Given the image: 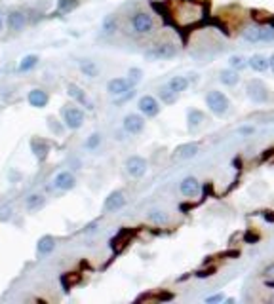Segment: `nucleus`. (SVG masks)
I'll use <instances>...</instances> for the list:
<instances>
[{
  "instance_id": "obj_15",
  "label": "nucleus",
  "mask_w": 274,
  "mask_h": 304,
  "mask_svg": "<svg viewBox=\"0 0 274 304\" xmlns=\"http://www.w3.org/2000/svg\"><path fill=\"white\" fill-rule=\"evenodd\" d=\"M27 101H29V105L34 107V109H44L46 105H48V101H50V97H48V93H46L44 89L34 87V89H31V91L27 93Z\"/></svg>"
},
{
  "instance_id": "obj_21",
  "label": "nucleus",
  "mask_w": 274,
  "mask_h": 304,
  "mask_svg": "<svg viewBox=\"0 0 274 304\" xmlns=\"http://www.w3.org/2000/svg\"><path fill=\"white\" fill-rule=\"evenodd\" d=\"M78 68H80V72H82L84 76H88V78L99 76V67H97L95 61H91V59H80V61H78Z\"/></svg>"
},
{
  "instance_id": "obj_22",
  "label": "nucleus",
  "mask_w": 274,
  "mask_h": 304,
  "mask_svg": "<svg viewBox=\"0 0 274 304\" xmlns=\"http://www.w3.org/2000/svg\"><path fill=\"white\" fill-rule=\"evenodd\" d=\"M202 122H204V112L198 109H192L188 110V114H187V128L190 131H194L196 128H200L202 126Z\"/></svg>"
},
{
  "instance_id": "obj_3",
  "label": "nucleus",
  "mask_w": 274,
  "mask_h": 304,
  "mask_svg": "<svg viewBox=\"0 0 274 304\" xmlns=\"http://www.w3.org/2000/svg\"><path fill=\"white\" fill-rule=\"evenodd\" d=\"M206 105H207V109L211 110L215 116H225L228 107H230V101H228V97L223 91L211 89V91H207V95H206Z\"/></svg>"
},
{
  "instance_id": "obj_24",
  "label": "nucleus",
  "mask_w": 274,
  "mask_h": 304,
  "mask_svg": "<svg viewBox=\"0 0 274 304\" xmlns=\"http://www.w3.org/2000/svg\"><path fill=\"white\" fill-rule=\"evenodd\" d=\"M219 80H221V84H225V86H236V84L240 82L238 70H234V68H223V70L219 72Z\"/></svg>"
},
{
  "instance_id": "obj_19",
  "label": "nucleus",
  "mask_w": 274,
  "mask_h": 304,
  "mask_svg": "<svg viewBox=\"0 0 274 304\" xmlns=\"http://www.w3.org/2000/svg\"><path fill=\"white\" fill-rule=\"evenodd\" d=\"M55 245H57V241L53 236H50V234H46L42 238L38 239V243H36V253L40 255V257H44V255H50L53 249H55Z\"/></svg>"
},
{
  "instance_id": "obj_34",
  "label": "nucleus",
  "mask_w": 274,
  "mask_h": 304,
  "mask_svg": "<svg viewBox=\"0 0 274 304\" xmlns=\"http://www.w3.org/2000/svg\"><path fill=\"white\" fill-rule=\"evenodd\" d=\"M221 301H223V295H213L206 299V303H221Z\"/></svg>"
},
{
  "instance_id": "obj_7",
  "label": "nucleus",
  "mask_w": 274,
  "mask_h": 304,
  "mask_svg": "<svg viewBox=\"0 0 274 304\" xmlns=\"http://www.w3.org/2000/svg\"><path fill=\"white\" fill-rule=\"evenodd\" d=\"M122 128H124L126 133H130V135L141 133L143 128H145V118H143V114H137V112L126 114L124 120H122Z\"/></svg>"
},
{
  "instance_id": "obj_20",
  "label": "nucleus",
  "mask_w": 274,
  "mask_h": 304,
  "mask_svg": "<svg viewBox=\"0 0 274 304\" xmlns=\"http://www.w3.org/2000/svg\"><path fill=\"white\" fill-rule=\"evenodd\" d=\"M248 67L255 72H265L269 68V57H265L263 53H255L248 59Z\"/></svg>"
},
{
  "instance_id": "obj_27",
  "label": "nucleus",
  "mask_w": 274,
  "mask_h": 304,
  "mask_svg": "<svg viewBox=\"0 0 274 304\" xmlns=\"http://www.w3.org/2000/svg\"><path fill=\"white\" fill-rule=\"evenodd\" d=\"M80 0H57V8H55V14H68L72 12L76 6H78Z\"/></svg>"
},
{
  "instance_id": "obj_32",
  "label": "nucleus",
  "mask_w": 274,
  "mask_h": 304,
  "mask_svg": "<svg viewBox=\"0 0 274 304\" xmlns=\"http://www.w3.org/2000/svg\"><path fill=\"white\" fill-rule=\"evenodd\" d=\"M149 219L153 220V222H166L168 220V215L164 213V211H151V215H149Z\"/></svg>"
},
{
  "instance_id": "obj_25",
  "label": "nucleus",
  "mask_w": 274,
  "mask_h": 304,
  "mask_svg": "<svg viewBox=\"0 0 274 304\" xmlns=\"http://www.w3.org/2000/svg\"><path fill=\"white\" fill-rule=\"evenodd\" d=\"M38 63H40V57H38L36 53H29V55H25L21 61H19L17 70H19V72H29V70H33Z\"/></svg>"
},
{
  "instance_id": "obj_31",
  "label": "nucleus",
  "mask_w": 274,
  "mask_h": 304,
  "mask_svg": "<svg viewBox=\"0 0 274 304\" xmlns=\"http://www.w3.org/2000/svg\"><path fill=\"white\" fill-rule=\"evenodd\" d=\"M99 143H101V135L99 133H91L90 137L86 139V149H97L99 147Z\"/></svg>"
},
{
  "instance_id": "obj_29",
  "label": "nucleus",
  "mask_w": 274,
  "mask_h": 304,
  "mask_svg": "<svg viewBox=\"0 0 274 304\" xmlns=\"http://www.w3.org/2000/svg\"><path fill=\"white\" fill-rule=\"evenodd\" d=\"M228 67L234 68V70H242V68L248 67V59H244L242 55H232V57L228 59Z\"/></svg>"
},
{
  "instance_id": "obj_13",
  "label": "nucleus",
  "mask_w": 274,
  "mask_h": 304,
  "mask_svg": "<svg viewBox=\"0 0 274 304\" xmlns=\"http://www.w3.org/2000/svg\"><path fill=\"white\" fill-rule=\"evenodd\" d=\"M67 93H68V97H70V99H74L78 105L86 107L88 110H93V103H91L90 99H88L86 91H84V89H82L80 86H76V84H68Z\"/></svg>"
},
{
  "instance_id": "obj_8",
  "label": "nucleus",
  "mask_w": 274,
  "mask_h": 304,
  "mask_svg": "<svg viewBox=\"0 0 274 304\" xmlns=\"http://www.w3.org/2000/svg\"><path fill=\"white\" fill-rule=\"evenodd\" d=\"M147 169H149V164H147V160L143 156H130L126 160V171H128V175H132L136 179L143 177L147 173Z\"/></svg>"
},
{
  "instance_id": "obj_16",
  "label": "nucleus",
  "mask_w": 274,
  "mask_h": 304,
  "mask_svg": "<svg viewBox=\"0 0 274 304\" xmlns=\"http://www.w3.org/2000/svg\"><path fill=\"white\" fill-rule=\"evenodd\" d=\"M179 190L185 198H194L200 194V183L196 177H185L179 185Z\"/></svg>"
},
{
  "instance_id": "obj_35",
  "label": "nucleus",
  "mask_w": 274,
  "mask_h": 304,
  "mask_svg": "<svg viewBox=\"0 0 274 304\" xmlns=\"http://www.w3.org/2000/svg\"><path fill=\"white\" fill-rule=\"evenodd\" d=\"M253 128H248V126H246V128H240V130H238V133H240V135H250V133H253Z\"/></svg>"
},
{
  "instance_id": "obj_28",
  "label": "nucleus",
  "mask_w": 274,
  "mask_h": 304,
  "mask_svg": "<svg viewBox=\"0 0 274 304\" xmlns=\"http://www.w3.org/2000/svg\"><path fill=\"white\" fill-rule=\"evenodd\" d=\"M177 93L175 91H171L170 87H166V86H162L160 87V99L164 101V103H168V105H171V103H175L177 101Z\"/></svg>"
},
{
  "instance_id": "obj_6",
  "label": "nucleus",
  "mask_w": 274,
  "mask_h": 304,
  "mask_svg": "<svg viewBox=\"0 0 274 304\" xmlns=\"http://www.w3.org/2000/svg\"><path fill=\"white\" fill-rule=\"evenodd\" d=\"M246 93H248V97L253 103H267L269 97H271L267 86L263 82H259V80H250L246 84Z\"/></svg>"
},
{
  "instance_id": "obj_11",
  "label": "nucleus",
  "mask_w": 274,
  "mask_h": 304,
  "mask_svg": "<svg viewBox=\"0 0 274 304\" xmlns=\"http://www.w3.org/2000/svg\"><path fill=\"white\" fill-rule=\"evenodd\" d=\"M6 25H8L10 31L19 33V31L25 29V25H27V16L23 14L21 10H10L8 16H6Z\"/></svg>"
},
{
  "instance_id": "obj_2",
  "label": "nucleus",
  "mask_w": 274,
  "mask_h": 304,
  "mask_svg": "<svg viewBox=\"0 0 274 304\" xmlns=\"http://www.w3.org/2000/svg\"><path fill=\"white\" fill-rule=\"evenodd\" d=\"M244 40L251 44H259V42H273L274 40V27H267V25H253L248 27L244 33H242Z\"/></svg>"
},
{
  "instance_id": "obj_37",
  "label": "nucleus",
  "mask_w": 274,
  "mask_h": 304,
  "mask_svg": "<svg viewBox=\"0 0 274 304\" xmlns=\"http://www.w3.org/2000/svg\"><path fill=\"white\" fill-rule=\"evenodd\" d=\"M265 274H267V276H274V266H271V268H269Z\"/></svg>"
},
{
  "instance_id": "obj_5",
  "label": "nucleus",
  "mask_w": 274,
  "mask_h": 304,
  "mask_svg": "<svg viewBox=\"0 0 274 304\" xmlns=\"http://www.w3.org/2000/svg\"><path fill=\"white\" fill-rule=\"evenodd\" d=\"M84 120H86V116H84V110L80 107H65L63 122L68 130H80L84 126Z\"/></svg>"
},
{
  "instance_id": "obj_18",
  "label": "nucleus",
  "mask_w": 274,
  "mask_h": 304,
  "mask_svg": "<svg viewBox=\"0 0 274 304\" xmlns=\"http://www.w3.org/2000/svg\"><path fill=\"white\" fill-rule=\"evenodd\" d=\"M200 151V145L198 143H185L181 147H177L173 156L179 158V160H188V158H194Z\"/></svg>"
},
{
  "instance_id": "obj_17",
  "label": "nucleus",
  "mask_w": 274,
  "mask_h": 304,
  "mask_svg": "<svg viewBox=\"0 0 274 304\" xmlns=\"http://www.w3.org/2000/svg\"><path fill=\"white\" fill-rule=\"evenodd\" d=\"M31 151L34 154V158L38 160V162H44L46 158H48V152H50V145L46 143L44 139H38V137H34V139H31Z\"/></svg>"
},
{
  "instance_id": "obj_26",
  "label": "nucleus",
  "mask_w": 274,
  "mask_h": 304,
  "mask_svg": "<svg viewBox=\"0 0 274 304\" xmlns=\"http://www.w3.org/2000/svg\"><path fill=\"white\" fill-rule=\"evenodd\" d=\"M44 203H46V198L42 194H31L25 200V207L29 211H38V209L44 207Z\"/></svg>"
},
{
  "instance_id": "obj_10",
  "label": "nucleus",
  "mask_w": 274,
  "mask_h": 304,
  "mask_svg": "<svg viewBox=\"0 0 274 304\" xmlns=\"http://www.w3.org/2000/svg\"><path fill=\"white\" fill-rule=\"evenodd\" d=\"M124 205H126V194L122 190H114V192H111V194L107 196V200L103 203V209L107 213H114V211L122 209Z\"/></svg>"
},
{
  "instance_id": "obj_12",
  "label": "nucleus",
  "mask_w": 274,
  "mask_h": 304,
  "mask_svg": "<svg viewBox=\"0 0 274 304\" xmlns=\"http://www.w3.org/2000/svg\"><path fill=\"white\" fill-rule=\"evenodd\" d=\"M132 84H130V80L128 78H113V80H109V84H107V91L113 95V97H122L124 93H128V91H132Z\"/></svg>"
},
{
  "instance_id": "obj_14",
  "label": "nucleus",
  "mask_w": 274,
  "mask_h": 304,
  "mask_svg": "<svg viewBox=\"0 0 274 304\" xmlns=\"http://www.w3.org/2000/svg\"><path fill=\"white\" fill-rule=\"evenodd\" d=\"M74 186H76V177L70 171H61L53 179V188L57 190H72Z\"/></svg>"
},
{
  "instance_id": "obj_33",
  "label": "nucleus",
  "mask_w": 274,
  "mask_h": 304,
  "mask_svg": "<svg viewBox=\"0 0 274 304\" xmlns=\"http://www.w3.org/2000/svg\"><path fill=\"white\" fill-rule=\"evenodd\" d=\"M103 31H105L107 34H113L114 31H116V23H114L113 17H107V19L103 21Z\"/></svg>"
},
{
  "instance_id": "obj_30",
  "label": "nucleus",
  "mask_w": 274,
  "mask_h": 304,
  "mask_svg": "<svg viewBox=\"0 0 274 304\" xmlns=\"http://www.w3.org/2000/svg\"><path fill=\"white\" fill-rule=\"evenodd\" d=\"M128 80H130V84L132 86H137L141 80H143V70L141 68H130V72H128Z\"/></svg>"
},
{
  "instance_id": "obj_36",
  "label": "nucleus",
  "mask_w": 274,
  "mask_h": 304,
  "mask_svg": "<svg viewBox=\"0 0 274 304\" xmlns=\"http://www.w3.org/2000/svg\"><path fill=\"white\" fill-rule=\"evenodd\" d=\"M269 68H271V70L274 72V53L271 55V57H269Z\"/></svg>"
},
{
  "instance_id": "obj_1",
  "label": "nucleus",
  "mask_w": 274,
  "mask_h": 304,
  "mask_svg": "<svg viewBox=\"0 0 274 304\" xmlns=\"http://www.w3.org/2000/svg\"><path fill=\"white\" fill-rule=\"evenodd\" d=\"M130 29L136 34H151L156 29V23H154L151 14H147V12H136V14L130 16Z\"/></svg>"
},
{
  "instance_id": "obj_38",
  "label": "nucleus",
  "mask_w": 274,
  "mask_h": 304,
  "mask_svg": "<svg viewBox=\"0 0 274 304\" xmlns=\"http://www.w3.org/2000/svg\"><path fill=\"white\" fill-rule=\"evenodd\" d=\"M2 31H4V17L0 16V33H2Z\"/></svg>"
},
{
  "instance_id": "obj_9",
  "label": "nucleus",
  "mask_w": 274,
  "mask_h": 304,
  "mask_svg": "<svg viewBox=\"0 0 274 304\" xmlns=\"http://www.w3.org/2000/svg\"><path fill=\"white\" fill-rule=\"evenodd\" d=\"M137 107H139V112H141L143 116H149V118L158 116V112H160L158 99H156V97H153V95H143V97L139 99Z\"/></svg>"
},
{
  "instance_id": "obj_23",
  "label": "nucleus",
  "mask_w": 274,
  "mask_h": 304,
  "mask_svg": "<svg viewBox=\"0 0 274 304\" xmlns=\"http://www.w3.org/2000/svg\"><path fill=\"white\" fill-rule=\"evenodd\" d=\"M166 87H170L171 91H175V93L179 95L183 91H187V87H188V78H187V76H173V78L168 80Z\"/></svg>"
},
{
  "instance_id": "obj_4",
  "label": "nucleus",
  "mask_w": 274,
  "mask_h": 304,
  "mask_svg": "<svg viewBox=\"0 0 274 304\" xmlns=\"http://www.w3.org/2000/svg\"><path fill=\"white\" fill-rule=\"evenodd\" d=\"M177 55V46H173L171 42H160L154 44L147 53L145 57L147 59H171Z\"/></svg>"
}]
</instances>
